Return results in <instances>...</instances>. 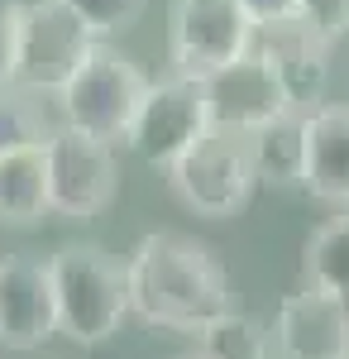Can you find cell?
<instances>
[{"instance_id":"obj_4","label":"cell","mask_w":349,"mask_h":359,"mask_svg":"<svg viewBox=\"0 0 349 359\" xmlns=\"http://www.w3.org/2000/svg\"><path fill=\"white\" fill-rule=\"evenodd\" d=\"M167 182L177 201L206 216V221H225L244 211V201L259 187V168H254V149L249 135L240 130H211L191 144L177 163L167 168Z\"/></svg>"},{"instance_id":"obj_19","label":"cell","mask_w":349,"mask_h":359,"mask_svg":"<svg viewBox=\"0 0 349 359\" xmlns=\"http://www.w3.org/2000/svg\"><path fill=\"white\" fill-rule=\"evenodd\" d=\"M62 5L77 10L96 39H106V34H120V29L139 25V15H144L149 0H62Z\"/></svg>"},{"instance_id":"obj_22","label":"cell","mask_w":349,"mask_h":359,"mask_svg":"<svg viewBox=\"0 0 349 359\" xmlns=\"http://www.w3.org/2000/svg\"><path fill=\"white\" fill-rule=\"evenodd\" d=\"M249 10V20L259 29H273V25H292L301 20V0H240Z\"/></svg>"},{"instance_id":"obj_11","label":"cell","mask_w":349,"mask_h":359,"mask_svg":"<svg viewBox=\"0 0 349 359\" xmlns=\"http://www.w3.org/2000/svg\"><path fill=\"white\" fill-rule=\"evenodd\" d=\"M278 359H349V306L321 287L282 297L273 316Z\"/></svg>"},{"instance_id":"obj_10","label":"cell","mask_w":349,"mask_h":359,"mask_svg":"<svg viewBox=\"0 0 349 359\" xmlns=\"http://www.w3.org/2000/svg\"><path fill=\"white\" fill-rule=\"evenodd\" d=\"M53 335H62L53 264L34 254H5L0 259V345L39 350Z\"/></svg>"},{"instance_id":"obj_9","label":"cell","mask_w":349,"mask_h":359,"mask_svg":"<svg viewBox=\"0 0 349 359\" xmlns=\"http://www.w3.org/2000/svg\"><path fill=\"white\" fill-rule=\"evenodd\" d=\"M206 101H211L215 130H240V135L264 130L268 120H278V115H287L296 106L292 86L282 82V72L259 48L244 53L240 62L211 72L206 77Z\"/></svg>"},{"instance_id":"obj_18","label":"cell","mask_w":349,"mask_h":359,"mask_svg":"<svg viewBox=\"0 0 349 359\" xmlns=\"http://www.w3.org/2000/svg\"><path fill=\"white\" fill-rule=\"evenodd\" d=\"M196 340H201V350L211 359H278L273 326H264V321L249 316V311H225V316L211 321Z\"/></svg>"},{"instance_id":"obj_23","label":"cell","mask_w":349,"mask_h":359,"mask_svg":"<svg viewBox=\"0 0 349 359\" xmlns=\"http://www.w3.org/2000/svg\"><path fill=\"white\" fill-rule=\"evenodd\" d=\"M177 359H211L206 350H191V355H177Z\"/></svg>"},{"instance_id":"obj_2","label":"cell","mask_w":349,"mask_h":359,"mask_svg":"<svg viewBox=\"0 0 349 359\" xmlns=\"http://www.w3.org/2000/svg\"><path fill=\"white\" fill-rule=\"evenodd\" d=\"M57 287V326L72 345H106L130 316V273L101 245H62L48 254Z\"/></svg>"},{"instance_id":"obj_12","label":"cell","mask_w":349,"mask_h":359,"mask_svg":"<svg viewBox=\"0 0 349 359\" xmlns=\"http://www.w3.org/2000/svg\"><path fill=\"white\" fill-rule=\"evenodd\" d=\"M306 192L330 206H349V106L321 101L306 135Z\"/></svg>"},{"instance_id":"obj_20","label":"cell","mask_w":349,"mask_h":359,"mask_svg":"<svg viewBox=\"0 0 349 359\" xmlns=\"http://www.w3.org/2000/svg\"><path fill=\"white\" fill-rule=\"evenodd\" d=\"M301 20L321 34L325 43L349 34V0H301Z\"/></svg>"},{"instance_id":"obj_7","label":"cell","mask_w":349,"mask_h":359,"mask_svg":"<svg viewBox=\"0 0 349 359\" xmlns=\"http://www.w3.org/2000/svg\"><path fill=\"white\" fill-rule=\"evenodd\" d=\"M211 101H206V82L201 77H163L149 82V96L135 115V130H130V149L149 168H172L182 154L201 135H211Z\"/></svg>"},{"instance_id":"obj_1","label":"cell","mask_w":349,"mask_h":359,"mask_svg":"<svg viewBox=\"0 0 349 359\" xmlns=\"http://www.w3.org/2000/svg\"><path fill=\"white\" fill-rule=\"evenodd\" d=\"M125 273H130V311L144 326L201 335L211 321L235 311L230 273L201 240L182 230L144 235L125 259Z\"/></svg>"},{"instance_id":"obj_8","label":"cell","mask_w":349,"mask_h":359,"mask_svg":"<svg viewBox=\"0 0 349 359\" xmlns=\"http://www.w3.org/2000/svg\"><path fill=\"white\" fill-rule=\"evenodd\" d=\"M115 144L96 135H81L62 125L48 139V192L53 216L62 221H91L115 201Z\"/></svg>"},{"instance_id":"obj_6","label":"cell","mask_w":349,"mask_h":359,"mask_svg":"<svg viewBox=\"0 0 349 359\" xmlns=\"http://www.w3.org/2000/svg\"><path fill=\"white\" fill-rule=\"evenodd\" d=\"M254 43H259V25L249 20L240 0H172L167 15L172 72L206 82L211 72L254 53Z\"/></svg>"},{"instance_id":"obj_16","label":"cell","mask_w":349,"mask_h":359,"mask_svg":"<svg viewBox=\"0 0 349 359\" xmlns=\"http://www.w3.org/2000/svg\"><path fill=\"white\" fill-rule=\"evenodd\" d=\"M301 278H306V287H321V292H330L349 306V206L306 240Z\"/></svg>"},{"instance_id":"obj_15","label":"cell","mask_w":349,"mask_h":359,"mask_svg":"<svg viewBox=\"0 0 349 359\" xmlns=\"http://www.w3.org/2000/svg\"><path fill=\"white\" fill-rule=\"evenodd\" d=\"M306 135H311V111L306 106H292L287 115H278L264 130H254L249 149H254L259 182H268V187H301L306 182Z\"/></svg>"},{"instance_id":"obj_17","label":"cell","mask_w":349,"mask_h":359,"mask_svg":"<svg viewBox=\"0 0 349 359\" xmlns=\"http://www.w3.org/2000/svg\"><path fill=\"white\" fill-rule=\"evenodd\" d=\"M57 130H62V120H48V111H43V91L15 82V77L0 82V154L48 144Z\"/></svg>"},{"instance_id":"obj_14","label":"cell","mask_w":349,"mask_h":359,"mask_svg":"<svg viewBox=\"0 0 349 359\" xmlns=\"http://www.w3.org/2000/svg\"><path fill=\"white\" fill-rule=\"evenodd\" d=\"M43 216H53L48 144L0 154V221L5 225H39Z\"/></svg>"},{"instance_id":"obj_13","label":"cell","mask_w":349,"mask_h":359,"mask_svg":"<svg viewBox=\"0 0 349 359\" xmlns=\"http://www.w3.org/2000/svg\"><path fill=\"white\" fill-rule=\"evenodd\" d=\"M254 48H259V53L282 72V82L292 86L296 106H306V111H316V106H321V86H325V72H330V67H325L330 43H325L306 20L259 29V43H254Z\"/></svg>"},{"instance_id":"obj_3","label":"cell","mask_w":349,"mask_h":359,"mask_svg":"<svg viewBox=\"0 0 349 359\" xmlns=\"http://www.w3.org/2000/svg\"><path fill=\"white\" fill-rule=\"evenodd\" d=\"M144 96H149V77L125 53L96 43L91 57L72 72V82L53 96V106L62 125L106 139V144H125L130 130H135Z\"/></svg>"},{"instance_id":"obj_5","label":"cell","mask_w":349,"mask_h":359,"mask_svg":"<svg viewBox=\"0 0 349 359\" xmlns=\"http://www.w3.org/2000/svg\"><path fill=\"white\" fill-rule=\"evenodd\" d=\"M101 39L86 29L77 10L62 0H20V43H15V82L57 96Z\"/></svg>"},{"instance_id":"obj_21","label":"cell","mask_w":349,"mask_h":359,"mask_svg":"<svg viewBox=\"0 0 349 359\" xmlns=\"http://www.w3.org/2000/svg\"><path fill=\"white\" fill-rule=\"evenodd\" d=\"M15 43H20V0H0V82L15 77Z\"/></svg>"}]
</instances>
